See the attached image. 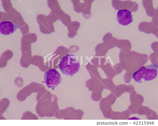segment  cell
<instances>
[{
    "label": "cell",
    "instance_id": "3957f363",
    "mask_svg": "<svg viewBox=\"0 0 158 126\" xmlns=\"http://www.w3.org/2000/svg\"><path fill=\"white\" fill-rule=\"evenodd\" d=\"M44 80L48 87L53 90L60 84L62 78L57 70L52 69L45 72Z\"/></svg>",
    "mask_w": 158,
    "mask_h": 126
},
{
    "label": "cell",
    "instance_id": "6da1fadb",
    "mask_svg": "<svg viewBox=\"0 0 158 126\" xmlns=\"http://www.w3.org/2000/svg\"><path fill=\"white\" fill-rule=\"evenodd\" d=\"M80 67L77 57L72 54L64 57L60 64V69L63 74L71 77L79 71Z\"/></svg>",
    "mask_w": 158,
    "mask_h": 126
},
{
    "label": "cell",
    "instance_id": "277c9868",
    "mask_svg": "<svg viewBox=\"0 0 158 126\" xmlns=\"http://www.w3.org/2000/svg\"><path fill=\"white\" fill-rule=\"evenodd\" d=\"M117 19L119 24L127 26L133 21V16L131 12L128 10H120L117 14Z\"/></svg>",
    "mask_w": 158,
    "mask_h": 126
},
{
    "label": "cell",
    "instance_id": "5b68a950",
    "mask_svg": "<svg viewBox=\"0 0 158 126\" xmlns=\"http://www.w3.org/2000/svg\"><path fill=\"white\" fill-rule=\"evenodd\" d=\"M19 28V25H15L11 21H3L0 23V32L2 35L12 34Z\"/></svg>",
    "mask_w": 158,
    "mask_h": 126
},
{
    "label": "cell",
    "instance_id": "7a4b0ae2",
    "mask_svg": "<svg viewBox=\"0 0 158 126\" xmlns=\"http://www.w3.org/2000/svg\"><path fill=\"white\" fill-rule=\"evenodd\" d=\"M158 68L156 65L142 67L134 73L132 78L136 82L140 83L154 80L157 76Z\"/></svg>",
    "mask_w": 158,
    "mask_h": 126
}]
</instances>
